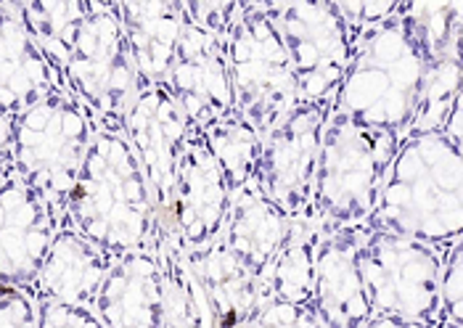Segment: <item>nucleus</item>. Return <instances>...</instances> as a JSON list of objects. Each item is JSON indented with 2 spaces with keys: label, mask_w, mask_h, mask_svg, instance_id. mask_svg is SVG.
Instances as JSON below:
<instances>
[{
  "label": "nucleus",
  "mask_w": 463,
  "mask_h": 328,
  "mask_svg": "<svg viewBox=\"0 0 463 328\" xmlns=\"http://www.w3.org/2000/svg\"><path fill=\"white\" fill-rule=\"evenodd\" d=\"M461 146L442 133L405 136L365 228L448 252L461 241Z\"/></svg>",
  "instance_id": "f257e3e1"
},
{
  "label": "nucleus",
  "mask_w": 463,
  "mask_h": 328,
  "mask_svg": "<svg viewBox=\"0 0 463 328\" xmlns=\"http://www.w3.org/2000/svg\"><path fill=\"white\" fill-rule=\"evenodd\" d=\"M424 70L427 53L411 16V3L402 0L387 22L357 37L350 70L331 98V111L402 141L419 107Z\"/></svg>",
  "instance_id": "f03ea898"
},
{
  "label": "nucleus",
  "mask_w": 463,
  "mask_h": 328,
  "mask_svg": "<svg viewBox=\"0 0 463 328\" xmlns=\"http://www.w3.org/2000/svg\"><path fill=\"white\" fill-rule=\"evenodd\" d=\"M154 204L141 164L125 136L96 130L71 188L64 222L109 259L148 247Z\"/></svg>",
  "instance_id": "7ed1b4c3"
},
{
  "label": "nucleus",
  "mask_w": 463,
  "mask_h": 328,
  "mask_svg": "<svg viewBox=\"0 0 463 328\" xmlns=\"http://www.w3.org/2000/svg\"><path fill=\"white\" fill-rule=\"evenodd\" d=\"M397 148L400 138L392 133L360 127L336 111L328 114L307 215L323 236L365 225L379 201Z\"/></svg>",
  "instance_id": "20e7f679"
},
{
  "label": "nucleus",
  "mask_w": 463,
  "mask_h": 328,
  "mask_svg": "<svg viewBox=\"0 0 463 328\" xmlns=\"http://www.w3.org/2000/svg\"><path fill=\"white\" fill-rule=\"evenodd\" d=\"M59 82L88 111L96 130L125 133L138 77L111 3H93L90 14L74 30L59 64Z\"/></svg>",
  "instance_id": "39448f33"
},
{
  "label": "nucleus",
  "mask_w": 463,
  "mask_h": 328,
  "mask_svg": "<svg viewBox=\"0 0 463 328\" xmlns=\"http://www.w3.org/2000/svg\"><path fill=\"white\" fill-rule=\"evenodd\" d=\"M96 136L88 111L64 88L14 117V173L64 215Z\"/></svg>",
  "instance_id": "423d86ee"
},
{
  "label": "nucleus",
  "mask_w": 463,
  "mask_h": 328,
  "mask_svg": "<svg viewBox=\"0 0 463 328\" xmlns=\"http://www.w3.org/2000/svg\"><path fill=\"white\" fill-rule=\"evenodd\" d=\"M233 109L265 138L299 101L281 35L265 5H241L239 22L225 40Z\"/></svg>",
  "instance_id": "0eeeda50"
},
{
  "label": "nucleus",
  "mask_w": 463,
  "mask_h": 328,
  "mask_svg": "<svg viewBox=\"0 0 463 328\" xmlns=\"http://www.w3.org/2000/svg\"><path fill=\"white\" fill-rule=\"evenodd\" d=\"M442 255L427 244L365 228L357 267L371 313L437 326Z\"/></svg>",
  "instance_id": "6e6552de"
},
{
  "label": "nucleus",
  "mask_w": 463,
  "mask_h": 328,
  "mask_svg": "<svg viewBox=\"0 0 463 328\" xmlns=\"http://www.w3.org/2000/svg\"><path fill=\"white\" fill-rule=\"evenodd\" d=\"M302 101H331L350 70L355 40L334 0H265Z\"/></svg>",
  "instance_id": "1a4fd4ad"
},
{
  "label": "nucleus",
  "mask_w": 463,
  "mask_h": 328,
  "mask_svg": "<svg viewBox=\"0 0 463 328\" xmlns=\"http://www.w3.org/2000/svg\"><path fill=\"white\" fill-rule=\"evenodd\" d=\"M331 101H297L265 136L257 183L294 220H307Z\"/></svg>",
  "instance_id": "9d476101"
},
{
  "label": "nucleus",
  "mask_w": 463,
  "mask_h": 328,
  "mask_svg": "<svg viewBox=\"0 0 463 328\" xmlns=\"http://www.w3.org/2000/svg\"><path fill=\"white\" fill-rule=\"evenodd\" d=\"M122 136L146 175L154 218L167 233H173V183L188 141V122L167 85L136 90Z\"/></svg>",
  "instance_id": "9b49d317"
},
{
  "label": "nucleus",
  "mask_w": 463,
  "mask_h": 328,
  "mask_svg": "<svg viewBox=\"0 0 463 328\" xmlns=\"http://www.w3.org/2000/svg\"><path fill=\"white\" fill-rule=\"evenodd\" d=\"M231 207V191L214 162L207 136L188 127L173 183V239L183 252L220 239Z\"/></svg>",
  "instance_id": "f8f14e48"
},
{
  "label": "nucleus",
  "mask_w": 463,
  "mask_h": 328,
  "mask_svg": "<svg viewBox=\"0 0 463 328\" xmlns=\"http://www.w3.org/2000/svg\"><path fill=\"white\" fill-rule=\"evenodd\" d=\"M167 90L178 101L188 127L207 133L233 114V90L228 77L225 40L204 33L185 19L178 51L167 74Z\"/></svg>",
  "instance_id": "ddd939ff"
},
{
  "label": "nucleus",
  "mask_w": 463,
  "mask_h": 328,
  "mask_svg": "<svg viewBox=\"0 0 463 328\" xmlns=\"http://www.w3.org/2000/svg\"><path fill=\"white\" fill-rule=\"evenodd\" d=\"M64 215L16 175L0 183V284L27 289Z\"/></svg>",
  "instance_id": "4468645a"
},
{
  "label": "nucleus",
  "mask_w": 463,
  "mask_h": 328,
  "mask_svg": "<svg viewBox=\"0 0 463 328\" xmlns=\"http://www.w3.org/2000/svg\"><path fill=\"white\" fill-rule=\"evenodd\" d=\"M363 225L321 236L316 247L310 307L326 328H363L373 315L357 267Z\"/></svg>",
  "instance_id": "2eb2a0df"
},
{
  "label": "nucleus",
  "mask_w": 463,
  "mask_h": 328,
  "mask_svg": "<svg viewBox=\"0 0 463 328\" xmlns=\"http://www.w3.org/2000/svg\"><path fill=\"white\" fill-rule=\"evenodd\" d=\"M59 88L56 67L30 33L19 0H0V109L14 119Z\"/></svg>",
  "instance_id": "dca6fc26"
},
{
  "label": "nucleus",
  "mask_w": 463,
  "mask_h": 328,
  "mask_svg": "<svg viewBox=\"0 0 463 328\" xmlns=\"http://www.w3.org/2000/svg\"><path fill=\"white\" fill-rule=\"evenodd\" d=\"M93 310L104 328H162L165 281L148 247L111 259Z\"/></svg>",
  "instance_id": "f3484780"
},
{
  "label": "nucleus",
  "mask_w": 463,
  "mask_h": 328,
  "mask_svg": "<svg viewBox=\"0 0 463 328\" xmlns=\"http://www.w3.org/2000/svg\"><path fill=\"white\" fill-rule=\"evenodd\" d=\"M130 48L138 88L165 85L178 51L185 11L180 0H119L111 3Z\"/></svg>",
  "instance_id": "a211bd4d"
},
{
  "label": "nucleus",
  "mask_w": 463,
  "mask_h": 328,
  "mask_svg": "<svg viewBox=\"0 0 463 328\" xmlns=\"http://www.w3.org/2000/svg\"><path fill=\"white\" fill-rule=\"evenodd\" d=\"M109 265L111 259L101 249H96L82 233H77L70 222H61L27 292L35 302L48 299L93 307Z\"/></svg>",
  "instance_id": "6ab92c4d"
},
{
  "label": "nucleus",
  "mask_w": 463,
  "mask_h": 328,
  "mask_svg": "<svg viewBox=\"0 0 463 328\" xmlns=\"http://www.w3.org/2000/svg\"><path fill=\"white\" fill-rule=\"evenodd\" d=\"M294 218L279 207L262 185L254 181L231 196L228 218L222 225V244L241 259L257 281H262L273 257L284 247Z\"/></svg>",
  "instance_id": "aec40b11"
},
{
  "label": "nucleus",
  "mask_w": 463,
  "mask_h": 328,
  "mask_svg": "<svg viewBox=\"0 0 463 328\" xmlns=\"http://www.w3.org/2000/svg\"><path fill=\"white\" fill-rule=\"evenodd\" d=\"M194 281L202 292L210 328H244L260 302V281L241 265L222 239L185 252Z\"/></svg>",
  "instance_id": "412c9836"
},
{
  "label": "nucleus",
  "mask_w": 463,
  "mask_h": 328,
  "mask_svg": "<svg viewBox=\"0 0 463 328\" xmlns=\"http://www.w3.org/2000/svg\"><path fill=\"white\" fill-rule=\"evenodd\" d=\"M148 249L156 257L162 281H165V315L162 328H210L207 307L202 292L194 281L185 252L175 239L154 220V230L148 236Z\"/></svg>",
  "instance_id": "4be33fe9"
},
{
  "label": "nucleus",
  "mask_w": 463,
  "mask_h": 328,
  "mask_svg": "<svg viewBox=\"0 0 463 328\" xmlns=\"http://www.w3.org/2000/svg\"><path fill=\"white\" fill-rule=\"evenodd\" d=\"M321 230L313 220H294L284 247L273 257L270 267L260 281V299H286L310 307L313 267Z\"/></svg>",
  "instance_id": "5701e85b"
},
{
  "label": "nucleus",
  "mask_w": 463,
  "mask_h": 328,
  "mask_svg": "<svg viewBox=\"0 0 463 328\" xmlns=\"http://www.w3.org/2000/svg\"><path fill=\"white\" fill-rule=\"evenodd\" d=\"M204 136H207L210 151H213L214 162L222 173V181L228 185L231 196L236 191H241L244 185L257 181L265 138L251 127L244 117H239L233 111L231 117L213 125Z\"/></svg>",
  "instance_id": "b1692460"
},
{
  "label": "nucleus",
  "mask_w": 463,
  "mask_h": 328,
  "mask_svg": "<svg viewBox=\"0 0 463 328\" xmlns=\"http://www.w3.org/2000/svg\"><path fill=\"white\" fill-rule=\"evenodd\" d=\"M461 104V53H442L427 59L419 107L413 114L411 130L416 133H442L450 111Z\"/></svg>",
  "instance_id": "393cba45"
},
{
  "label": "nucleus",
  "mask_w": 463,
  "mask_h": 328,
  "mask_svg": "<svg viewBox=\"0 0 463 328\" xmlns=\"http://www.w3.org/2000/svg\"><path fill=\"white\" fill-rule=\"evenodd\" d=\"M463 323V276L461 241L442 255L439 273V321L434 328H461Z\"/></svg>",
  "instance_id": "a878e982"
},
{
  "label": "nucleus",
  "mask_w": 463,
  "mask_h": 328,
  "mask_svg": "<svg viewBox=\"0 0 463 328\" xmlns=\"http://www.w3.org/2000/svg\"><path fill=\"white\" fill-rule=\"evenodd\" d=\"M244 328H326L307 305L286 299H260Z\"/></svg>",
  "instance_id": "bb28decb"
},
{
  "label": "nucleus",
  "mask_w": 463,
  "mask_h": 328,
  "mask_svg": "<svg viewBox=\"0 0 463 328\" xmlns=\"http://www.w3.org/2000/svg\"><path fill=\"white\" fill-rule=\"evenodd\" d=\"M180 3L191 24L202 27L204 33L220 40H228L244 5L241 0H180Z\"/></svg>",
  "instance_id": "cd10ccee"
},
{
  "label": "nucleus",
  "mask_w": 463,
  "mask_h": 328,
  "mask_svg": "<svg viewBox=\"0 0 463 328\" xmlns=\"http://www.w3.org/2000/svg\"><path fill=\"white\" fill-rule=\"evenodd\" d=\"M37 328H104L96 310L70 302H37Z\"/></svg>",
  "instance_id": "c85d7f7f"
},
{
  "label": "nucleus",
  "mask_w": 463,
  "mask_h": 328,
  "mask_svg": "<svg viewBox=\"0 0 463 328\" xmlns=\"http://www.w3.org/2000/svg\"><path fill=\"white\" fill-rule=\"evenodd\" d=\"M0 328H37V302L27 289L0 284Z\"/></svg>",
  "instance_id": "c756f323"
},
{
  "label": "nucleus",
  "mask_w": 463,
  "mask_h": 328,
  "mask_svg": "<svg viewBox=\"0 0 463 328\" xmlns=\"http://www.w3.org/2000/svg\"><path fill=\"white\" fill-rule=\"evenodd\" d=\"M14 173V119L0 109V183Z\"/></svg>",
  "instance_id": "7c9ffc66"
},
{
  "label": "nucleus",
  "mask_w": 463,
  "mask_h": 328,
  "mask_svg": "<svg viewBox=\"0 0 463 328\" xmlns=\"http://www.w3.org/2000/svg\"><path fill=\"white\" fill-rule=\"evenodd\" d=\"M363 328H429L427 323L408 321V318H394V315H371Z\"/></svg>",
  "instance_id": "2f4dec72"
}]
</instances>
